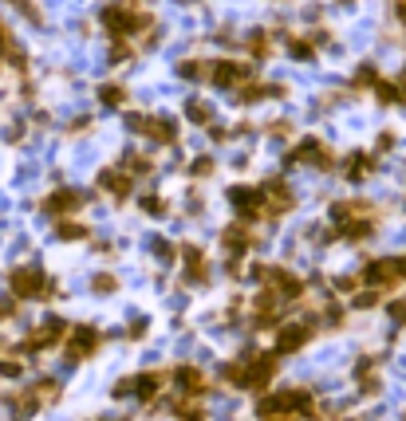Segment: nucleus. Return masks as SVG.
Instances as JSON below:
<instances>
[{
  "label": "nucleus",
  "instance_id": "nucleus-1",
  "mask_svg": "<svg viewBox=\"0 0 406 421\" xmlns=\"http://www.w3.org/2000/svg\"><path fill=\"white\" fill-rule=\"evenodd\" d=\"M9 295L20 299V304H28V299L48 304V299L60 295V279H51L40 264H20V268L9 272Z\"/></svg>",
  "mask_w": 406,
  "mask_h": 421
},
{
  "label": "nucleus",
  "instance_id": "nucleus-2",
  "mask_svg": "<svg viewBox=\"0 0 406 421\" xmlns=\"http://www.w3.org/2000/svg\"><path fill=\"white\" fill-rule=\"evenodd\" d=\"M355 276L363 287H375V292L390 295L398 284H406V252L402 256H371V260H363V268Z\"/></svg>",
  "mask_w": 406,
  "mask_h": 421
},
{
  "label": "nucleus",
  "instance_id": "nucleus-3",
  "mask_svg": "<svg viewBox=\"0 0 406 421\" xmlns=\"http://www.w3.org/2000/svg\"><path fill=\"white\" fill-rule=\"evenodd\" d=\"M103 28H107L115 40H130V36H138V32H146L150 28V16H146L142 9H135L130 0H119V4H107L103 9Z\"/></svg>",
  "mask_w": 406,
  "mask_h": 421
},
{
  "label": "nucleus",
  "instance_id": "nucleus-4",
  "mask_svg": "<svg viewBox=\"0 0 406 421\" xmlns=\"http://www.w3.org/2000/svg\"><path fill=\"white\" fill-rule=\"evenodd\" d=\"M68 327H71V323L63 319V315H48V319H43L40 327H36L12 354H20V358H24V354H40V351H51V346H63V339H68Z\"/></svg>",
  "mask_w": 406,
  "mask_h": 421
},
{
  "label": "nucleus",
  "instance_id": "nucleus-5",
  "mask_svg": "<svg viewBox=\"0 0 406 421\" xmlns=\"http://www.w3.org/2000/svg\"><path fill=\"white\" fill-rule=\"evenodd\" d=\"M241 363H245V386L241 390H253V394H264L272 386L280 371V354L276 351H261V354H241Z\"/></svg>",
  "mask_w": 406,
  "mask_h": 421
},
{
  "label": "nucleus",
  "instance_id": "nucleus-6",
  "mask_svg": "<svg viewBox=\"0 0 406 421\" xmlns=\"http://www.w3.org/2000/svg\"><path fill=\"white\" fill-rule=\"evenodd\" d=\"M217 248H221V260H249V252L256 248V233L253 225L245 220H229L217 236Z\"/></svg>",
  "mask_w": 406,
  "mask_h": 421
},
{
  "label": "nucleus",
  "instance_id": "nucleus-7",
  "mask_svg": "<svg viewBox=\"0 0 406 421\" xmlns=\"http://www.w3.org/2000/svg\"><path fill=\"white\" fill-rule=\"evenodd\" d=\"M127 127L135 134L150 138V146H174L178 142V122L170 114H127Z\"/></svg>",
  "mask_w": 406,
  "mask_h": 421
},
{
  "label": "nucleus",
  "instance_id": "nucleus-8",
  "mask_svg": "<svg viewBox=\"0 0 406 421\" xmlns=\"http://www.w3.org/2000/svg\"><path fill=\"white\" fill-rule=\"evenodd\" d=\"M316 331H320V319H316V315H308V319H296V323H280V327H276V339H272V351H276V354H296V351H304V346L316 339Z\"/></svg>",
  "mask_w": 406,
  "mask_h": 421
},
{
  "label": "nucleus",
  "instance_id": "nucleus-9",
  "mask_svg": "<svg viewBox=\"0 0 406 421\" xmlns=\"http://www.w3.org/2000/svg\"><path fill=\"white\" fill-rule=\"evenodd\" d=\"M103 346V331L95 323H76L68 327V339H63V351H68V363H83L91 354H99Z\"/></svg>",
  "mask_w": 406,
  "mask_h": 421
},
{
  "label": "nucleus",
  "instance_id": "nucleus-10",
  "mask_svg": "<svg viewBox=\"0 0 406 421\" xmlns=\"http://www.w3.org/2000/svg\"><path fill=\"white\" fill-rule=\"evenodd\" d=\"M178 260H182V284H189V287H209L213 284V264H209V256H205V248L182 245Z\"/></svg>",
  "mask_w": 406,
  "mask_h": 421
},
{
  "label": "nucleus",
  "instance_id": "nucleus-11",
  "mask_svg": "<svg viewBox=\"0 0 406 421\" xmlns=\"http://www.w3.org/2000/svg\"><path fill=\"white\" fill-rule=\"evenodd\" d=\"M229 205H233V213H237V220H245V225H256V220H264V193L261 186H229Z\"/></svg>",
  "mask_w": 406,
  "mask_h": 421
},
{
  "label": "nucleus",
  "instance_id": "nucleus-12",
  "mask_svg": "<svg viewBox=\"0 0 406 421\" xmlns=\"http://www.w3.org/2000/svg\"><path fill=\"white\" fill-rule=\"evenodd\" d=\"M261 193H264V220H280V217H288V213L296 209V193H292V186H288L284 177L264 181Z\"/></svg>",
  "mask_w": 406,
  "mask_h": 421
},
{
  "label": "nucleus",
  "instance_id": "nucleus-13",
  "mask_svg": "<svg viewBox=\"0 0 406 421\" xmlns=\"http://www.w3.org/2000/svg\"><path fill=\"white\" fill-rule=\"evenodd\" d=\"M288 166H312V169H320V174H331V169H339V166H335V154H331L328 146L320 142V138H304L296 150L288 154Z\"/></svg>",
  "mask_w": 406,
  "mask_h": 421
},
{
  "label": "nucleus",
  "instance_id": "nucleus-14",
  "mask_svg": "<svg viewBox=\"0 0 406 421\" xmlns=\"http://www.w3.org/2000/svg\"><path fill=\"white\" fill-rule=\"evenodd\" d=\"M205 79H209L213 87H229V91H237L241 83L253 79V71H249L245 63H237V59H209V63H205Z\"/></svg>",
  "mask_w": 406,
  "mask_h": 421
},
{
  "label": "nucleus",
  "instance_id": "nucleus-15",
  "mask_svg": "<svg viewBox=\"0 0 406 421\" xmlns=\"http://www.w3.org/2000/svg\"><path fill=\"white\" fill-rule=\"evenodd\" d=\"M95 186H99L110 201H119V205L135 197V177H130L123 166H103L99 177H95Z\"/></svg>",
  "mask_w": 406,
  "mask_h": 421
},
{
  "label": "nucleus",
  "instance_id": "nucleus-16",
  "mask_svg": "<svg viewBox=\"0 0 406 421\" xmlns=\"http://www.w3.org/2000/svg\"><path fill=\"white\" fill-rule=\"evenodd\" d=\"M87 201H91V197H87L83 189L63 186V189H51V193L43 197V213H48V217H56V220H60V217H76Z\"/></svg>",
  "mask_w": 406,
  "mask_h": 421
},
{
  "label": "nucleus",
  "instance_id": "nucleus-17",
  "mask_svg": "<svg viewBox=\"0 0 406 421\" xmlns=\"http://www.w3.org/2000/svg\"><path fill=\"white\" fill-rule=\"evenodd\" d=\"M339 174H343V181H351V186L367 181V177L375 174V154H367V150H351V154L343 158V166H339Z\"/></svg>",
  "mask_w": 406,
  "mask_h": 421
},
{
  "label": "nucleus",
  "instance_id": "nucleus-18",
  "mask_svg": "<svg viewBox=\"0 0 406 421\" xmlns=\"http://www.w3.org/2000/svg\"><path fill=\"white\" fill-rule=\"evenodd\" d=\"M174 386L182 390V398H202L209 390V378L197 366H174Z\"/></svg>",
  "mask_w": 406,
  "mask_h": 421
},
{
  "label": "nucleus",
  "instance_id": "nucleus-19",
  "mask_svg": "<svg viewBox=\"0 0 406 421\" xmlns=\"http://www.w3.org/2000/svg\"><path fill=\"white\" fill-rule=\"evenodd\" d=\"M162 382H166V374H162V371L135 374V378H127V394H130V398H142V402H150V398L162 394Z\"/></svg>",
  "mask_w": 406,
  "mask_h": 421
},
{
  "label": "nucleus",
  "instance_id": "nucleus-20",
  "mask_svg": "<svg viewBox=\"0 0 406 421\" xmlns=\"http://www.w3.org/2000/svg\"><path fill=\"white\" fill-rule=\"evenodd\" d=\"M367 213H375V205L367 201V197H343V201H331V220H335V225H343V220H351V217H367Z\"/></svg>",
  "mask_w": 406,
  "mask_h": 421
},
{
  "label": "nucleus",
  "instance_id": "nucleus-21",
  "mask_svg": "<svg viewBox=\"0 0 406 421\" xmlns=\"http://www.w3.org/2000/svg\"><path fill=\"white\" fill-rule=\"evenodd\" d=\"M51 233H56V240H63V245H79V240H91V225H83V220H76V217H60Z\"/></svg>",
  "mask_w": 406,
  "mask_h": 421
},
{
  "label": "nucleus",
  "instance_id": "nucleus-22",
  "mask_svg": "<svg viewBox=\"0 0 406 421\" xmlns=\"http://www.w3.org/2000/svg\"><path fill=\"white\" fill-rule=\"evenodd\" d=\"M272 95H284V91H280V87L253 83V79H249V83H241V87H237V95H233V99H237L241 107H253V102H261V99H272Z\"/></svg>",
  "mask_w": 406,
  "mask_h": 421
},
{
  "label": "nucleus",
  "instance_id": "nucleus-23",
  "mask_svg": "<svg viewBox=\"0 0 406 421\" xmlns=\"http://www.w3.org/2000/svg\"><path fill=\"white\" fill-rule=\"evenodd\" d=\"M87 284H91V292L95 295H115L119 292V272H91V279H87Z\"/></svg>",
  "mask_w": 406,
  "mask_h": 421
},
{
  "label": "nucleus",
  "instance_id": "nucleus-24",
  "mask_svg": "<svg viewBox=\"0 0 406 421\" xmlns=\"http://www.w3.org/2000/svg\"><path fill=\"white\" fill-rule=\"evenodd\" d=\"M99 102H103L107 110L127 107V87H123V83H103V87H99Z\"/></svg>",
  "mask_w": 406,
  "mask_h": 421
},
{
  "label": "nucleus",
  "instance_id": "nucleus-25",
  "mask_svg": "<svg viewBox=\"0 0 406 421\" xmlns=\"http://www.w3.org/2000/svg\"><path fill=\"white\" fill-rule=\"evenodd\" d=\"M382 304H387V295L375 292V287H359L355 299H351V307H355V311H375V307H382Z\"/></svg>",
  "mask_w": 406,
  "mask_h": 421
},
{
  "label": "nucleus",
  "instance_id": "nucleus-26",
  "mask_svg": "<svg viewBox=\"0 0 406 421\" xmlns=\"http://www.w3.org/2000/svg\"><path fill=\"white\" fill-rule=\"evenodd\" d=\"M138 209H142L146 213V217H166V213H170V201H166V197H162V193H142V197H138Z\"/></svg>",
  "mask_w": 406,
  "mask_h": 421
},
{
  "label": "nucleus",
  "instance_id": "nucleus-27",
  "mask_svg": "<svg viewBox=\"0 0 406 421\" xmlns=\"http://www.w3.org/2000/svg\"><path fill=\"white\" fill-rule=\"evenodd\" d=\"M186 118L194 122V127H209V122H213L209 102H205V99H189V102H186Z\"/></svg>",
  "mask_w": 406,
  "mask_h": 421
},
{
  "label": "nucleus",
  "instance_id": "nucleus-28",
  "mask_svg": "<svg viewBox=\"0 0 406 421\" xmlns=\"http://www.w3.org/2000/svg\"><path fill=\"white\" fill-rule=\"evenodd\" d=\"M288 55L300 59V63H304V59H316V43L304 40V36H288Z\"/></svg>",
  "mask_w": 406,
  "mask_h": 421
},
{
  "label": "nucleus",
  "instance_id": "nucleus-29",
  "mask_svg": "<svg viewBox=\"0 0 406 421\" xmlns=\"http://www.w3.org/2000/svg\"><path fill=\"white\" fill-rule=\"evenodd\" d=\"M245 48L253 51V59H269L272 55V43H269V32H249Z\"/></svg>",
  "mask_w": 406,
  "mask_h": 421
},
{
  "label": "nucleus",
  "instance_id": "nucleus-30",
  "mask_svg": "<svg viewBox=\"0 0 406 421\" xmlns=\"http://www.w3.org/2000/svg\"><path fill=\"white\" fill-rule=\"evenodd\" d=\"M123 169H127L130 177H142V174L154 169V161L146 158V154H127V158H123Z\"/></svg>",
  "mask_w": 406,
  "mask_h": 421
},
{
  "label": "nucleus",
  "instance_id": "nucleus-31",
  "mask_svg": "<svg viewBox=\"0 0 406 421\" xmlns=\"http://www.w3.org/2000/svg\"><path fill=\"white\" fill-rule=\"evenodd\" d=\"M36 398H40V402L43 405H48V402H56V398H60V382H56V378H40V382H36Z\"/></svg>",
  "mask_w": 406,
  "mask_h": 421
},
{
  "label": "nucleus",
  "instance_id": "nucleus-32",
  "mask_svg": "<svg viewBox=\"0 0 406 421\" xmlns=\"http://www.w3.org/2000/svg\"><path fill=\"white\" fill-rule=\"evenodd\" d=\"M0 378H24V358H4V354H0Z\"/></svg>",
  "mask_w": 406,
  "mask_h": 421
},
{
  "label": "nucleus",
  "instance_id": "nucleus-33",
  "mask_svg": "<svg viewBox=\"0 0 406 421\" xmlns=\"http://www.w3.org/2000/svg\"><path fill=\"white\" fill-rule=\"evenodd\" d=\"M387 319L395 327H406V299H387Z\"/></svg>",
  "mask_w": 406,
  "mask_h": 421
},
{
  "label": "nucleus",
  "instance_id": "nucleus-34",
  "mask_svg": "<svg viewBox=\"0 0 406 421\" xmlns=\"http://www.w3.org/2000/svg\"><path fill=\"white\" fill-rule=\"evenodd\" d=\"M178 75H182V79H205V63H197V59H186V63H178Z\"/></svg>",
  "mask_w": 406,
  "mask_h": 421
},
{
  "label": "nucleus",
  "instance_id": "nucleus-35",
  "mask_svg": "<svg viewBox=\"0 0 406 421\" xmlns=\"http://www.w3.org/2000/svg\"><path fill=\"white\" fill-rule=\"evenodd\" d=\"M213 169H217V161H213V158H197L194 166H189V177H197V181H202V177H209Z\"/></svg>",
  "mask_w": 406,
  "mask_h": 421
},
{
  "label": "nucleus",
  "instance_id": "nucleus-36",
  "mask_svg": "<svg viewBox=\"0 0 406 421\" xmlns=\"http://www.w3.org/2000/svg\"><path fill=\"white\" fill-rule=\"evenodd\" d=\"M331 287H335V295H351L363 284H359V276H339V279H331Z\"/></svg>",
  "mask_w": 406,
  "mask_h": 421
},
{
  "label": "nucleus",
  "instance_id": "nucleus-37",
  "mask_svg": "<svg viewBox=\"0 0 406 421\" xmlns=\"http://www.w3.org/2000/svg\"><path fill=\"white\" fill-rule=\"evenodd\" d=\"M379 83V71L371 68V63H363V68L355 71V87H375Z\"/></svg>",
  "mask_w": 406,
  "mask_h": 421
},
{
  "label": "nucleus",
  "instance_id": "nucleus-38",
  "mask_svg": "<svg viewBox=\"0 0 406 421\" xmlns=\"http://www.w3.org/2000/svg\"><path fill=\"white\" fill-rule=\"evenodd\" d=\"M123 59H130V43L127 40H115V43H110V63H123Z\"/></svg>",
  "mask_w": 406,
  "mask_h": 421
},
{
  "label": "nucleus",
  "instance_id": "nucleus-39",
  "mask_svg": "<svg viewBox=\"0 0 406 421\" xmlns=\"http://www.w3.org/2000/svg\"><path fill=\"white\" fill-rule=\"evenodd\" d=\"M146 335V319L138 315V319H130V327H127V339H142Z\"/></svg>",
  "mask_w": 406,
  "mask_h": 421
},
{
  "label": "nucleus",
  "instance_id": "nucleus-40",
  "mask_svg": "<svg viewBox=\"0 0 406 421\" xmlns=\"http://www.w3.org/2000/svg\"><path fill=\"white\" fill-rule=\"evenodd\" d=\"M390 146H395V130H382L379 134V154H387Z\"/></svg>",
  "mask_w": 406,
  "mask_h": 421
},
{
  "label": "nucleus",
  "instance_id": "nucleus-41",
  "mask_svg": "<svg viewBox=\"0 0 406 421\" xmlns=\"http://www.w3.org/2000/svg\"><path fill=\"white\" fill-rule=\"evenodd\" d=\"M335 4H355V0H335Z\"/></svg>",
  "mask_w": 406,
  "mask_h": 421
},
{
  "label": "nucleus",
  "instance_id": "nucleus-42",
  "mask_svg": "<svg viewBox=\"0 0 406 421\" xmlns=\"http://www.w3.org/2000/svg\"><path fill=\"white\" fill-rule=\"evenodd\" d=\"M182 4H197V0H182Z\"/></svg>",
  "mask_w": 406,
  "mask_h": 421
}]
</instances>
